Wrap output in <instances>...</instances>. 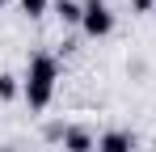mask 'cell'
Wrapping results in <instances>:
<instances>
[{
  "instance_id": "1",
  "label": "cell",
  "mask_w": 156,
  "mask_h": 152,
  "mask_svg": "<svg viewBox=\"0 0 156 152\" xmlns=\"http://www.w3.org/2000/svg\"><path fill=\"white\" fill-rule=\"evenodd\" d=\"M55 80H59V59L47 55V51H38L34 59H30V72H26V101L30 110H47L55 97Z\"/></svg>"
},
{
  "instance_id": "2",
  "label": "cell",
  "mask_w": 156,
  "mask_h": 152,
  "mask_svg": "<svg viewBox=\"0 0 156 152\" xmlns=\"http://www.w3.org/2000/svg\"><path fill=\"white\" fill-rule=\"evenodd\" d=\"M80 30H84L89 38H105V34L114 30V13H110V4H105V0H84Z\"/></svg>"
},
{
  "instance_id": "3",
  "label": "cell",
  "mask_w": 156,
  "mask_h": 152,
  "mask_svg": "<svg viewBox=\"0 0 156 152\" xmlns=\"http://www.w3.org/2000/svg\"><path fill=\"white\" fill-rule=\"evenodd\" d=\"M97 152H135V135L122 131V127H114V131L97 135Z\"/></svg>"
},
{
  "instance_id": "4",
  "label": "cell",
  "mask_w": 156,
  "mask_h": 152,
  "mask_svg": "<svg viewBox=\"0 0 156 152\" xmlns=\"http://www.w3.org/2000/svg\"><path fill=\"white\" fill-rule=\"evenodd\" d=\"M63 152H97L93 131H84V127H68V131H63Z\"/></svg>"
},
{
  "instance_id": "5",
  "label": "cell",
  "mask_w": 156,
  "mask_h": 152,
  "mask_svg": "<svg viewBox=\"0 0 156 152\" xmlns=\"http://www.w3.org/2000/svg\"><path fill=\"white\" fill-rule=\"evenodd\" d=\"M55 13H59V21H63V25H80L84 4H80V0H55Z\"/></svg>"
},
{
  "instance_id": "6",
  "label": "cell",
  "mask_w": 156,
  "mask_h": 152,
  "mask_svg": "<svg viewBox=\"0 0 156 152\" xmlns=\"http://www.w3.org/2000/svg\"><path fill=\"white\" fill-rule=\"evenodd\" d=\"M21 93V85H17V76L13 72H0V101H13Z\"/></svg>"
},
{
  "instance_id": "7",
  "label": "cell",
  "mask_w": 156,
  "mask_h": 152,
  "mask_svg": "<svg viewBox=\"0 0 156 152\" xmlns=\"http://www.w3.org/2000/svg\"><path fill=\"white\" fill-rule=\"evenodd\" d=\"M17 4L26 9L30 17H42V13H47V0H17Z\"/></svg>"
},
{
  "instance_id": "8",
  "label": "cell",
  "mask_w": 156,
  "mask_h": 152,
  "mask_svg": "<svg viewBox=\"0 0 156 152\" xmlns=\"http://www.w3.org/2000/svg\"><path fill=\"white\" fill-rule=\"evenodd\" d=\"M131 4H135V13H152V4H156V0H131Z\"/></svg>"
},
{
  "instance_id": "9",
  "label": "cell",
  "mask_w": 156,
  "mask_h": 152,
  "mask_svg": "<svg viewBox=\"0 0 156 152\" xmlns=\"http://www.w3.org/2000/svg\"><path fill=\"white\" fill-rule=\"evenodd\" d=\"M4 152H21V148H4Z\"/></svg>"
},
{
  "instance_id": "10",
  "label": "cell",
  "mask_w": 156,
  "mask_h": 152,
  "mask_svg": "<svg viewBox=\"0 0 156 152\" xmlns=\"http://www.w3.org/2000/svg\"><path fill=\"white\" fill-rule=\"evenodd\" d=\"M0 9H4V0H0Z\"/></svg>"
}]
</instances>
